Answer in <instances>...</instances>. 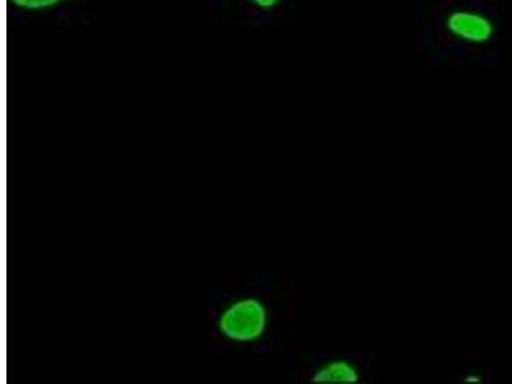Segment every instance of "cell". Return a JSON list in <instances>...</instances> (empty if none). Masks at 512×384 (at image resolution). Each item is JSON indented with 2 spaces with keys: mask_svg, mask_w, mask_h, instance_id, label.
I'll list each match as a JSON object with an SVG mask.
<instances>
[{
  "mask_svg": "<svg viewBox=\"0 0 512 384\" xmlns=\"http://www.w3.org/2000/svg\"><path fill=\"white\" fill-rule=\"evenodd\" d=\"M13 6L24 9V11H45L59 6V4L70 2V0H9Z\"/></svg>",
  "mask_w": 512,
  "mask_h": 384,
  "instance_id": "4",
  "label": "cell"
},
{
  "mask_svg": "<svg viewBox=\"0 0 512 384\" xmlns=\"http://www.w3.org/2000/svg\"><path fill=\"white\" fill-rule=\"evenodd\" d=\"M255 7L263 9V11H271V9L280 6L282 0H250Z\"/></svg>",
  "mask_w": 512,
  "mask_h": 384,
  "instance_id": "5",
  "label": "cell"
},
{
  "mask_svg": "<svg viewBox=\"0 0 512 384\" xmlns=\"http://www.w3.org/2000/svg\"><path fill=\"white\" fill-rule=\"evenodd\" d=\"M445 27L452 38L474 47L491 43L497 31L491 17L470 8L452 9L446 16Z\"/></svg>",
  "mask_w": 512,
  "mask_h": 384,
  "instance_id": "2",
  "label": "cell"
},
{
  "mask_svg": "<svg viewBox=\"0 0 512 384\" xmlns=\"http://www.w3.org/2000/svg\"><path fill=\"white\" fill-rule=\"evenodd\" d=\"M360 381L358 368L350 361L332 360L322 365L313 377L319 384H354Z\"/></svg>",
  "mask_w": 512,
  "mask_h": 384,
  "instance_id": "3",
  "label": "cell"
},
{
  "mask_svg": "<svg viewBox=\"0 0 512 384\" xmlns=\"http://www.w3.org/2000/svg\"><path fill=\"white\" fill-rule=\"evenodd\" d=\"M267 327V310L259 300L246 299L233 304L221 318V331L231 340L254 341Z\"/></svg>",
  "mask_w": 512,
  "mask_h": 384,
  "instance_id": "1",
  "label": "cell"
},
{
  "mask_svg": "<svg viewBox=\"0 0 512 384\" xmlns=\"http://www.w3.org/2000/svg\"><path fill=\"white\" fill-rule=\"evenodd\" d=\"M466 382H480V377L470 376V377L466 378Z\"/></svg>",
  "mask_w": 512,
  "mask_h": 384,
  "instance_id": "6",
  "label": "cell"
}]
</instances>
